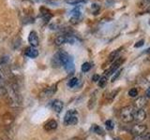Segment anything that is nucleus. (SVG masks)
<instances>
[{"mask_svg":"<svg viewBox=\"0 0 150 140\" xmlns=\"http://www.w3.org/2000/svg\"><path fill=\"white\" fill-rule=\"evenodd\" d=\"M78 123V112L75 109H69L64 116L65 125H76Z\"/></svg>","mask_w":150,"mask_h":140,"instance_id":"f03ea898","label":"nucleus"},{"mask_svg":"<svg viewBox=\"0 0 150 140\" xmlns=\"http://www.w3.org/2000/svg\"><path fill=\"white\" fill-rule=\"evenodd\" d=\"M100 76H98V75H94V76H93V78H92V80L93 81H98V80H100Z\"/></svg>","mask_w":150,"mask_h":140,"instance_id":"c756f323","label":"nucleus"},{"mask_svg":"<svg viewBox=\"0 0 150 140\" xmlns=\"http://www.w3.org/2000/svg\"><path fill=\"white\" fill-rule=\"evenodd\" d=\"M56 86H54V87H50V88H48L47 90L44 92V93H45V95L46 96H51L53 93H54L55 92V91H56V88H55Z\"/></svg>","mask_w":150,"mask_h":140,"instance_id":"a211bd4d","label":"nucleus"},{"mask_svg":"<svg viewBox=\"0 0 150 140\" xmlns=\"http://www.w3.org/2000/svg\"><path fill=\"white\" fill-rule=\"evenodd\" d=\"M132 140H145V136L144 134L142 135H134V137Z\"/></svg>","mask_w":150,"mask_h":140,"instance_id":"c85d7f7f","label":"nucleus"},{"mask_svg":"<svg viewBox=\"0 0 150 140\" xmlns=\"http://www.w3.org/2000/svg\"><path fill=\"white\" fill-rule=\"evenodd\" d=\"M129 95L130 97H136L138 95V90L136 88H132L129 91Z\"/></svg>","mask_w":150,"mask_h":140,"instance_id":"393cba45","label":"nucleus"},{"mask_svg":"<svg viewBox=\"0 0 150 140\" xmlns=\"http://www.w3.org/2000/svg\"><path fill=\"white\" fill-rule=\"evenodd\" d=\"M100 7L98 6V5H97V4H93L92 5V9L94 11V14H97L98 10H100Z\"/></svg>","mask_w":150,"mask_h":140,"instance_id":"bb28decb","label":"nucleus"},{"mask_svg":"<svg viewBox=\"0 0 150 140\" xmlns=\"http://www.w3.org/2000/svg\"><path fill=\"white\" fill-rule=\"evenodd\" d=\"M121 72H122V69L118 70V71H116V72L115 73V76L112 78V82H115V81L116 80V79H117V78H118V77L120 76Z\"/></svg>","mask_w":150,"mask_h":140,"instance_id":"a878e982","label":"nucleus"},{"mask_svg":"<svg viewBox=\"0 0 150 140\" xmlns=\"http://www.w3.org/2000/svg\"><path fill=\"white\" fill-rule=\"evenodd\" d=\"M146 105V97L144 96H140L134 102V106L135 108L138 109H143V107Z\"/></svg>","mask_w":150,"mask_h":140,"instance_id":"6e6552de","label":"nucleus"},{"mask_svg":"<svg viewBox=\"0 0 150 140\" xmlns=\"http://www.w3.org/2000/svg\"><path fill=\"white\" fill-rule=\"evenodd\" d=\"M146 125L142 124V123H138L135 124L132 129H131V133H132L134 135H142L144 134L145 132H146Z\"/></svg>","mask_w":150,"mask_h":140,"instance_id":"20e7f679","label":"nucleus"},{"mask_svg":"<svg viewBox=\"0 0 150 140\" xmlns=\"http://www.w3.org/2000/svg\"><path fill=\"white\" fill-rule=\"evenodd\" d=\"M145 119H146V113L144 109H138L135 111L134 113V120L137 123H142Z\"/></svg>","mask_w":150,"mask_h":140,"instance_id":"0eeeda50","label":"nucleus"},{"mask_svg":"<svg viewBox=\"0 0 150 140\" xmlns=\"http://www.w3.org/2000/svg\"><path fill=\"white\" fill-rule=\"evenodd\" d=\"M146 11H147L148 13H150V7H149V8H147V10H146Z\"/></svg>","mask_w":150,"mask_h":140,"instance_id":"473e14b6","label":"nucleus"},{"mask_svg":"<svg viewBox=\"0 0 150 140\" xmlns=\"http://www.w3.org/2000/svg\"><path fill=\"white\" fill-rule=\"evenodd\" d=\"M52 64H53V66H55V67H58L60 66V65H62V64H61L60 62V59H59V56L57 53H55L53 60H52Z\"/></svg>","mask_w":150,"mask_h":140,"instance_id":"2eb2a0df","label":"nucleus"},{"mask_svg":"<svg viewBox=\"0 0 150 140\" xmlns=\"http://www.w3.org/2000/svg\"><path fill=\"white\" fill-rule=\"evenodd\" d=\"M25 54L29 58H36L39 56V50L37 49H35L34 47H29L25 50Z\"/></svg>","mask_w":150,"mask_h":140,"instance_id":"1a4fd4ad","label":"nucleus"},{"mask_svg":"<svg viewBox=\"0 0 150 140\" xmlns=\"http://www.w3.org/2000/svg\"><path fill=\"white\" fill-rule=\"evenodd\" d=\"M78 82H79V79L77 78H70L69 80L68 86L70 87V88H73V87H75V86L77 85Z\"/></svg>","mask_w":150,"mask_h":140,"instance_id":"dca6fc26","label":"nucleus"},{"mask_svg":"<svg viewBox=\"0 0 150 140\" xmlns=\"http://www.w3.org/2000/svg\"><path fill=\"white\" fill-rule=\"evenodd\" d=\"M90 68H91V64L90 63H83V64H82V67H81V69H82V71L83 72H88L89 70H90Z\"/></svg>","mask_w":150,"mask_h":140,"instance_id":"6ab92c4d","label":"nucleus"},{"mask_svg":"<svg viewBox=\"0 0 150 140\" xmlns=\"http://www.w3.org/2000/svg\"><path fill=\"white\" fill-rule=\"evenodd\" d=\"M71 15H72V18L79 19L80 15H81V11L79 10V8H74L71 11Z\"/></svg>","mask_w":150,"mask_h":140,"instance_id":"b1692460","label":"nucleus"},{"mask_svg":"<svg viewBox=\"0 0 150 140\" xmlns=\"http://www.w3.org/2000/svg\"><path fill=\"white\" fill-rule=\"evenodd\" d=\"M144 39H141V40H139L137 43L134 45V47H135V48H141V47L144 45Z\"/></svg>","mask_w":150,"mask_h":140,"instance_id":"cd10ccee","label":"nucleus"},{"mask_svg":"<svg viewBox=\"0 0 150 140\" xmlns=\"http://www.w3.org/2000/svg\"><path fill=\"white\" fill-rule=\"evenodd\" d=\"M53 140H56V139H53Z\"/></svg>","mask_w":150,"mask_h":140,"instance_id":"e433bc0d","label":"nucleus"},{"mask_svg":"<svg viewBox=\"0 0 150 140\" xmlns=\"http://www.w3.org/2000/svg\"><path fill=\"white\" fill-rule=\"evenodd\" d=\"M120 52V49L119 50H115V51H112V52L110 54V56H109V60L110 61H114L116 57H117V55H118V53Z\"/></svg>","mask_w":150,"mask_h":140,"instance_id":"4be33fe9","label":"nucleus"},{"mask_svg":"<svg viewBox=\"0 0 150 140\" xmlns=\"http://www.w3.org/2000/svg\"><path fill=\"white\" fill-rule=\"evenodd\" d=\"M91 131H92L93 133H95L97 134H100V135H103V134H104V131L102 130L101 127H100V126L97 125V124H93L92 125Z\"/></svg>","mask_w":150,"mask_h":140,"instance_id":"4468645a","label":"nucleus"},{"mask_svg":"<svg viewBox=\"0 0 150 140\" xmlns=\"http://www.w3.org/2000/svg\"><path fill=\"white\" fill-rule=\"evenodd\" d=\"M97 93L98 92H94V93L92 94L91 98H90V100H89L88 102V108L89 109H92L94 106H95V104H96V102H97Z\"/></svg>","mask_w":150,"mask_h":140,"instance_id":"ddd939ff","label":"nucleus"},{"mask_svg":"<svg viewBox=\"0 0 150 140\" xmlns=\"http://www.w3.org/2000/svg\"><path fill=\"white\" fill-rule=\"evenodd\" d=\"M123 62H124V59H122V58H118V59H116L115 62H114V64H112V66L108 69V71H106V73H108L107 75L109 76V75H112V74H114V73H115L116 72V70H117V68H118L120 65L123 64Z\"/></svg>","mask_w":150,"mask_h":140,"instance_id":"423d86ee","label":"nucleus"},{"mask_svg":"<svg viewBox=\"0 0 150 140\" xmlns=\"http://www.w3.org/2000/svg\"><path fill=\"white\" fill-rule=\"evenodd\" d=\"M134 107H132L131 106H127L122 107L121 112H120V117L122 121H124L126 123H131L134 120V113H135Z\"/></svg>","mask_w":150,"mask_h":140,"instance_id":"f257e3e1","label":"nucleus"},{"mask_svg":"<svg viewBox=\"0 0 150 140\" xmlns=\"http://www.w3.org/2000/svg\"><path fill=\"white\" fill-rule=\"evenodd\" d=\"M28 42H29L30 46L34 47V48L39 45V36H38V34L35 31H31L29 33V35H28Z\"/></svg>","mask_w":150,"mask_h":140,"instance_id":"39448f33","label":"nucleus"},{"mask_svg":"<svg viewBox=\"0 0 150 140\" xmlns=\"http://www.w3.org/2000/svg\"><path fill=\"white\" fill-rule=\"evenodd\" d=\"M57 121L54 120H50L49 121H47V123H45L44 125V129L46 131H48V132H50V131H54L55 130L56 128H57Z\"/></svg>","mask_w":150,"mask_h":140,"instance_id":"9b49d317","label":"nucleus"},{"mask_svg":"<svg viewBox=\"0 0 150 140\" xmlns=\"http://www.w3.org/2000/svg\"><path fill=\"white\" fill-rule=\"evenodd\" d=\"M115 140H117V139H115Z\"/></svg>","mask_w":150,"mask_h":140,"instance_id":"4c0bfd02","label":"nucleus"},{"mask_svg":"<svg viewBox=\"0 0 150 140\" xmlns=\"http://www.w3.org/2000/svg\"><path fill=\"white\" fill-rule=\"evenodd\" d=\"M105 127L108 131H111L114 129V123H112V121L111 120H108L105 121Z\"/></svg>","mask_w":150,"mask_h":140,"instance_id":"412c9836","label":"nucleus"},{"mask_svg":"<svg viewBox=\"0 0 150 140\" xmlns=\"http://www.w3.org/2000/svg\"><path fill=\"white\" fill-rule=\"evenodd\" d=\"M0 78H1V75H0Z\"/></svg>","mask_w":150,"mask_h":140,"instance_id":"c9c22d12","label":"nucleus"},{"mask_svg":"<svg viewBox=\"0 0 150 140\" xmlns=\"http://www.w3.org/2000/svg\"><path fill=\"white\" fill-rule=\"evenodd\" d=\"M54 42L57 46L63 45L65 43L73 44L75 42V38L71 35H61V36H58L57 37H56Z\"/></svg>","mask_w":150,"mask_h":140,"instance_id":"7ed1b4c3","label":"nucleus"},{"mask_svg":"<svg viewBox=\"0 0 150 140\" xmlns=\"http://www.w3.org/2000/svg\"><path fill=\"white\" fill-rule=\"evenodd\" d=\"M41 15H42V17H43V20L46 22H48L52 17V15L48 10H45V12H41Z\"/></svg>","mask_w":150,"mask_h":140,"instance_id":"5701e85b","label":"nucleus"},{"mask_svg":"<svg viewBox=\"0 0 150 140\" xmlns=\"http://www.w3.org/2000/svg\"><path fill=\"white\" fill-rule=\"evenodd\" d=\"M145 96H146L147 98H150V87H148L146 92H145Z\"/></svg>","mask_w":150,"mask_h":140,"instance_id":"7c9ffc66","label":"nucleus"},{"mask_svg":"<svg viewBox=\"0 0 150 140\" xmlns=\"http://www.w3.org/2000/svg\"><path fill=\"white\" fill-rule=\"evenodd\" d=\"M0 140H3V139H2V138H1V137H0Z\"/></svg>","mask_w":150,"mask_h":140,"instance_id":"f704fd0d","label":"nucleus"},{"mask_svg":"<svg viewBox=\"0 0 150 140\" xmlns=\"http://www.w3.org/2000/svg\"><path fill=\"white\" fill-rule=\"evenodd\" d=\"M145 52H146V53H149V52H150V48H149V49H147V50H146V51H145Z\"/></svg>","mask_w":150,"mask_h":140,"instance_id":"2f4dec72","label":"nucleus"},{"mask_svg":"<svg viewBox=\"0 0 150 140\" xmlns=\"http://www.w3.org/2000/svg\"><path fill=\"white\" fill-rule=\"evenodd\" d=\"M66 2L69 5H77L80 3H86L87 2V0H66Z\"/></svg>","mask_w":150,"mask_h":140,"instance_id":"aec40b11","label":"nucleus"},{"mask_svg":"<svg viewBox=\"0 0 150 140\" xmlns=\"http://www.w3.org/2000/svg\"><path fill=\"white\" fill-rule=\"evenodd\" d=\"M52 107L53 109L57 112V113H60L61 111L63 110V107H64V103L60 100H54L53 103H52Z\"/></svg>","mask_w":150,"mask_h":140,"instance_id":"9d476101","label":"nucleus"},{"mask_svg":"<svg viewBox=\"0 0 150 140\" xmlns=\"http://www.w3.org/2000/svg\"><path fill=\"white\" fill-rule=\"evenodd\" d=\"M98 87L100 88H104L105 86H106V84H107V77H101L100 78V80H98Z\"/></svg>","mask_w":150,"mask_h":140,"instance_id":"f3484780","label":"nucleus"},{"mask_svg":"<svg viewBox=\"0 0 150 140\" xmlns=\"http://www.w3.org/2000/svg\"><path fill=\"white\" fill-rule=\"evenodd\" d=\"M145 1H146L147 3H149V2H150V0H145Z\"/></svg>","mask_w":150,"mask_h":140,"instance_id":"72a5a7b5","label":"nucleus"},{"mask_svg":"<svg viewBox=\"0 0 150 140\" xmlns=\"http://www.w3.org/2000/svg\"><path fill=\"white\" fill-rule=\"evenodd\" d=\"M64 68L69 74H72L74 72V63H73V59L72 58L64 65Z\"/></svg>","mask_w":150,"mask_h":140,"instance_id":"f8f14e48","label":"nucleus"}]
</instances>
